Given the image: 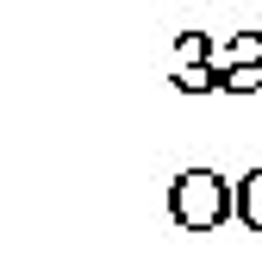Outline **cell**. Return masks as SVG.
<instances>
[{
    "instance_id": "obj_6",
    "label": "cell",
    "mask_w": 262,
    "mask_h": 256,
    "mask_svg": "<svg viewBox=\"0 0 262 256\" xmlns=\"http://www.w3.org/2000/svg\"><path fill=\"white\" fill-rule=\"evenodd\" d=\"M212 38H206V31H181V38H175V62H212Z\"/></svg>"
},
{
    "instance_id": "obj_1",
    "label": "cell",
    "mask_w": 262,
    "mask_h": 256,
    "mask_svg": "<svg viewBox=\"0 0 262 256\" xmlns=\"http://www.w3.org/2000/svg\"><path fill=\"white\" fill-rule=\"evenodd\" d=\"M169 212H175L181 231H212L225 219H237V181H225L212 169H187L169 187Z\"/></svg>"
},
{
    "instance_id": "obj_3",
    "label": "cell",
    "mask_w": 262,
    "mask_h": 256,
    "mask_svg": "<svg viewBox=\"0 0 262 256\" xmlns=\"http://www.w3.org/2000/svg\"><path fill=\"white\" fill-rule=\"evenodd\" d=\"M237 219H244L250 231H262V169H250L237 181Z\"/></svg>"
},
{
    "instance_id": "obj_5",
    "label": "cell",
    "mask_w": 262,
    "mask_h": 256,
    "mask_svg": "<svg viewBox=\"0 0 262 256\" xmlns=\"http://www.w3.org/2000/svg\"><path fill=\"white\" fill-rule=\"evenodd\" d=\"M219 88L225 94H262V56L256 62H231V69L219 75Z\"/></svg>"
},
{
    "instance_id": "obj_2",
    "label": "cell",
    "mask_w": 262,
    "mask_h": 256,
    "mask_svg": "<svg viewBox=\"0 0 262 256\" xmlns=\"http://www.w3.org/2000/svg\"><path fill=\"white\" fill-rule=\"evenodd\" d=\"M262 56V31H237V38H225L219 50H212V62H219V75L231 69V62H256Z\"/></svg>"
},
{
    "instance_id": "obj_4",
    "label": "cell",
    "mask_w": 262,
    "mask_h": 256,
    "mask_svg": "<svg viewBox=\"0 0 262 256\" xmlns=\"http://www.w3.org/2000/svg\"><path fill=\"white\" fill-rule=\"evenodd\" d=\"M175 88L181 94H212L219 88V62H175Z\"/></svg>"
}]
</instances>
